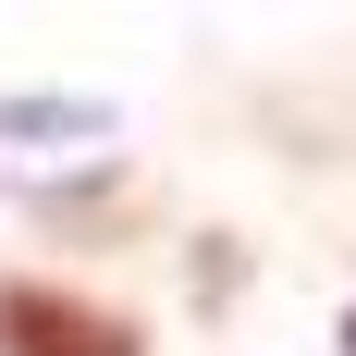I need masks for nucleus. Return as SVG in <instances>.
Masks as SVG:
<instances>
[{"label":"nucleus","instance_id":"f257e3e1","mask_svg":"<svg viewBox=\"0 0 356 356\" xmlns=\"http://www.w3.org/2000/svg\"><path fill=\"white\" fill-rule=\"evenodd\" d=\"M0 356H147L123 307H86L62 283H0Z\"/></svg>","mask_w":356,"mask_h":356},{"label":"nucleus","instance_id":"f03ea898","mask_svg":"<svg viewBox=\"0 0 356 356\" xmlns=\"http://www.w3.org/2000/svg\"><path fill=\"white\" fill-rule=\"evenodd\" d=\"M344 356H356V307H344Z\"/></svg>","mask_w":356,"mask_h":356}]
</instances>
